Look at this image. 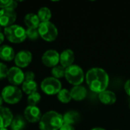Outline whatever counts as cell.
Here are the masks:
<instances>
[{
  "label": "cell",
  "instance_id": "484cf974",
  "mask_svg": "<svg viewBox=\"0 0 130 130\" xmlns=\"http://www.w3.org/2000/svg\"><path fill=\"white\" fill-rule=\"evenodd\" d=\"M18 7V3L15 1L13 0H0V8L4 9V8H12L15 9Z\"/></svg>",
  "mask_w": 130,
  "mask_h": 130
},
{
  "label": "cell",
  "instance_id": "2e32d148",
  "mask_svg": "<svg viewBox=\"0 0 130 130\" xmlns=\"http://www.w3.org/2000/svg\"><path fill=\"white\" fill-rule=\"evenodd\" d=\"M15 53L13 48L8 45H3L0 46V59L4 61H11L14 59Z\"/></svg>",
  "mask_w": 130,
  "mask_h": 130
},
{
  "label": "cell",
  "instance_id": "4fadbf2b",
  "mask_svg": "<svg viewBox=\"0 0 130 130\" xmlns=\"http://www.w3.org/2000/svg\"><path fill=\"white\" fill-rule=\"evenodd\" d=\"M13 118L14 117L10 109L5 107H0V129L10 126Z\"/></svg>",
  "mask_w": 130,
  "mask_h": 130
},
{
  "label": "cell",
  "instance_id": "ac0fdd59",
  "mask_svg": "<svg viewBox=\"0 0 130 130\" xmlns=\"http://www.w3.org/2000/svg\"><path fill=\"white\" fill-rule=\"evenodd\" d=\"M99 99L101 103L106 105H112L117 101L116 94L110 91H104L99 94Z\"/></svg>",
  "mask_w": 130,
  "mask_h": 130
},
{
  "label": "cell",
  "instance_id": "e575fe53",
  "mask_svg": "<svg viewBox=\"0 0 130 130\" xmlns=\"http://www.w3.org/2000/svg\"><path fill=\"white\" fill-rule=\"evenodd\" d=\"M0 130H8V129H7V128H1Z\"/></svg>",
  "mask_w": 130,
  "mask_h": 130
},
{
  "label": "cell",
  "instance_id": "836d02e7",
  "mask_svg": "<svg viewBox=\"0 0 130 130\" xmlns=\"http://www.w3.org/2000/svg\"><path fill=\"white\" fill-rule=\"evenodd\" d=\"M91 130H105L104 129H102V128H94V129H93Z\"/></svg>",
  "mask_w": 130,
  "mask_h": 130
},
{
  "label": "cell",
  "instance_id": "8d00e7d4",
  "mask_svg": "<svg viewBox=\"0 0 130 130\" xmlns=\"http://www.w3.org/2000/svg\"><path fill=\"white\" fill-rule=\"evenodd\" d=\"M129 108H130V103H129Z\"/></svg>",
  "mask_w": 130,
  "mask_h": 130
},
{
  "label": "cell",
  "instance_id": "7a4b0ae2",
  "mask_svg": "<svg viewBox=\"0 0 130 130\" xmlns=\"http://www.w3.org/2000/svg\"><path fill=\"white\" fill-rule=\"evenodd\" d=\"M62 125V116L53 110L44 113L39 122V128L40 130H59Z\"/></svg>",
  "mask_w": 130,
  "mask_h": 130
},
{
  "label": "cell",
  "instance_id": "74e56055",
  "mask_svg": "<svg viewBox=\"0 0 130 130\" xmlns=\"http://www.w3.org/2000/svg\"><path fill=\"white\" fill-rule=\"evenodd\" d=\"M12 130H13V129H12Z\"/></svg>",
  "mask_w": 130,
  "mask_h": 130
},
{
  "label": "cell",
  "instance_id": "44dd1931",
  "mask_svg": "<svg viewBox=\"0 0 130 130\" xmlns=\"http://www.w3.org/2000/svg\"><path fill=\"white\" fill-rule=\"evenodd\" d=\"M26 125V120L21 116H16L13 118L11 127L13 130H22L25 127Z\"/></svg>",
  "mask_w": 130,
  "mask_h": 130
},
{
  "label": "cell",
  "instance_id": "603a6c76",
  "mask_svg": "<svg viewBox=\"0 0 130 130\" xmlns=\"http://www.w3.org/2000/svg\"><path fill=\"white\" fill-rule=\"evenodd\" d=\"M57 98L58 100L63 104H67L72 100L71 93L67 89H61V91L57 94Z\"/></svg>",
  "mask_w": 130,
  "mask_h": 130
},
{
  "label": "cell",
  "instance_id": "6da1fadb",
  "mask_svg": "<svg viewBox=\"0 0 130 130\" xmlns=\"http://www.w3.org/2000/svg\"><path fill=\"white\" fill-rule=\"evenodd\" d=\"M86 82L92 91L100 94L107 88L109 76L104 69L101 68H93L87 72Z\"/></svg>",
  "mask_w": 130,
  "mask_h": 130
},
{
  "label": "cell",
  "instance_id": "d6a6232c",
  "mask_svg": "<svg viewBox=\"0 0 130 130\" xmlns=\"http://www.w3.org/2000/svg\"><path fill=\"white\" fill-rule=\"evenodd\" d=\"M3 99H2V96H0V107H2V103H3Z\"/></svg>",
  "mask_w": 130,
  "mask_h": 130
},
{
  "label": "cell",
  "instance_id": "e0dca14e",
  "mask_svg": "<svg viewBox=\"0 0 130 130\" xmlns=\"http://www.w3.org/2000/svg\"><path fill=\"white\" fill-rule=\"evenodd\" d=\"M24 22L25 25L27 27V28H34V29H37L40 24V21L37 14L34 13L27 14L24 18Z\"/></svg>",
  "mask_w": 130,
  "mask_h": 130
},
{
  "label": "cell",
  "instance_id": "7402d4cb",
  "mask_svg": "<svg viewBox=\"0 0 130 130\" xmlns=\"http://www.w3.org/2000/svg\"><path fill=\"white\" fill-rule=\"evenodd\" d=\"M37 16L41 22H47L50 21L51 17H52V14H51V11L50 10V8H46V7H42L39 9L38 12H37Z\"/></svg>",
  "mask_w": 130,
  "mask_h": 130
},
{
  "label": "cell",
  "instance_id": "8fae6325",
  "mask_svg": "<svg viewBox=\"0 0 130 130\" xmlns=\"http://www.w3.org/2000/svg\"><path fill=\"white\" fill-rule=\"evenodd\" d=\"M59 54L54 50L46 51L42 56V62L46 67H55L59 62Z\"/></svg>",
  "mask_w": 130,
  "mask_h": 130
},
{
  "label": "cell",
  "instance_id": "8992f818",
  "mask_svg": "<svg viewBox=\"0 0 130 130\" xmlns=\"http://www.w3.org/2000/svg\"><path fill=\"white\" fill-rule=\"evenodd\" d=\"M65 78L72 85H80L84 80V72L81 67L77 65H72L66 69Z\"/></svg>",
  "mask_w": 130,
  "mask_h": 130
},
{
  "label": "cell",
  "instance_id": "9c48e42d",
  "mask_svg": "<svg viewBox=\"0 0 130 130\" xmlns=\"http://www.w3.org/2000/svg\"><path fill=\"white\" fill-rule=\"evenodd\" d=\"M7 78L12 85L18 86L22 85L24 82V73L21 69L17 66H13L8 69Z\"/></svg>",
  "mask_w": 130,
  "mask_h": 130
},
{
  "label": "cell",
  "instance_id": "ffe728a7",
  "mask_svg": "<svg viewBox=\"0 0 130 130\" xmlns=\"http://www.w3.org/2000/svg\"><path fill=\"white\" fill-rule=\"evenodd\" d=\"M22 91L27 94V95L37 92V82L33 80V81H24L23 84L21 85Z\"/></svg>",
  "mask_w": 130,
  "mask_h": 130
},
{
  "label": "cell",
  "instance_id": "277c9868",
  "mask_svg": "<svg viewBox=\"0 0 130 130\" xmlns=\"http://www.w3.org/2000/svg\"><path fill=\"white\" fill-rule=\"evenodd\" d=\"M22 95V91L18 86L14 85L5 87L1 94L3 101L8 104H15L18 103L21 100Z\"/></svg>",
  "mask_w": 130,
  "mask_h": 130
},
{
  "label": "cell",
  "instance_id": "ba28073f",
  "mask_svg": "<svg viewBox=\"0 0 130 130\" xmlns=\"http://www.w3.org/2000/svg\"><path fill=\"white\" fill-rule=\"evenodd\" d=\"M17 18L14 9L8 8L0 10V26L5 28L14 24Z\"/></svg>",
  "mask_w": 130,
  "mask_h": 130
},
{
  "label": "cell",
  "instance_id": "f546056e",
  "mask_svg": "<svg viewBox=\"0 0 130 130\" xmlns=\"http://www.w3.org/2000/svg\"><path fill=\"white\" fill-rule=\"evenodd\" d=\"M59 130H75V128L73 127V126L71 125H68V124H64L62 126V127L60 128Z\"/></svg>",
  "mask_w": 130,
  "mask_h": 130
},
{
  "label": "cell",
  "instance_id": "9a60e30c",
  "mask_svg": "<svg viewBox=\"0 0 130 130\" xmlns=\"http://www.w3.org/2000/svg\"><path fill=\"white\" fill-rule=\"evenodd\" d=\"M70 93H71L72 99L77 101L84 100L87 96V90L84 86L82 85L74 86L72 88Z\"/></svg>",
  "mask_w": 130,
  "mask_h": 130
},
{
  "label": "cell",
  "instance_id": "d4e9b609",
  "mask_svg": "<svg viewBox=\"0 0 130 130\" xmlns=\"http://www.w3.org/2000/svg\"><path fill=\"white\" fill-rule=\"evenodd\" d=\"M40 99H41V96L37 91L29 94L27 97L28 106H37V104L40 102Z\"/></svg>",
  "mask_w": 130,
  "mask_h": 130
},
{
  "label": "cell",
  "instance_id": "4316f807",
  "mask_svg": "<svg viewBox=\"0 0 130 130\" xmlns=\"http://www.w3.org/2000/svg\"><path fill=\"white\" fill-rule=\"evenodd\" d=\"M26 35L27 38H29L31 40H37L40 37L38 29H34V28H27L26 30Z\"/></svg>",
  "mask_w": 130,
  "mask_h": 130
},
{
  "label": "cell",
  "instance_id": "cb8c5ba5",
  "mask_svg": "<svg viewBox=\"0 0 130 130\" xmlns=\"http://www.w3.org/2000/svg\"><path fill=\"white\" fill-rule=\"evenodd\" d=\"M52 75L53 78L58 79L62 77H65V72H66V69L62 67L61 65L60 66H56L52 69Z\"/></svg>",
  "mask_w": 130,
  "mask_h": 130
},
{
  "label": "cell",
  "instance_id": "5bb4252c",
  "mask_svg": "<svg viewBox=\"0 0 130 130\" xmlns=\"http://www.w3.org/2000/svg\"><path fill=\"white\" fill-rule=\"evenodd\" d=\"M75 60V54L72 50H66L59 56V62L65 69L72 66Z\"/></svg>",
  "mask_w": 130,
  "mask_h": 130
},
{
  "label": "cell",
  "instance_id": "d6986e66",
  "mask_svg": "<svg viewBox=\"0 0 130 130\" xmlns=\"http://www.w3.org/2000/svg\"><path fill=\"white\" fill-rule=\"evenodd\" d=\"M63 123L73 126L74 124L77 123L80 120V115L78 112L71 110L66 113L63 116Z\"/></svg>",
  "mask_w": 130,
  "mask_h": 130
},
{
  "label": "cell",
  "instance_id": "1f68e13d",
  "mask_svg": "<svg viewBox=\"0 0 130 130\" xmlns=\"http://www.w3.org/2000/svg\"><path fill=\"white\" fill-rule=\"evenodd\" d=\"M5 40V34L0 31V44H2Z\"/></svg>",
  "mask_w": 130,
  "mask_h": 130
},
{
  "label": "cell",
  "instance_id": "3957f363",
  "mask_svg": "<svg viewBox=\"0 0 130 130\" xmlns=\"http://www.w3.org/2000/svg\"><path fill=\"white\" fill-rule=\"evenodd\" d=\"M5 37L13 43H21L26 40V30L18 24H13L5 28Z\"/></svg>",
  "mask_w": 130,
  "mask_h": 130
},
{
  "label": "cell",
  "instance_id": "4dcf8cb0",
  "mask_svg": "<svg viewBox=\"0 0 130 130\" xmlns=\"http://www.w3.org/2000/svg\"><path fill=\"white\" fill-rule=\"evenodd\" d=\"M124 88H125V91H126V94L130 97V79H129V80L126 82Z\"/></svg>",
  "mask_w": 130,
  "mask_h": 130
},
{
  "label": "cell",
  "instance_id": "5b68a950",
  "mask_svg": "<svg viewBox=\"0 0 130 130\" xmlns=\"http://www.w3.org/2000/svg\"><path fill=\"white\" fill-rule=\"evenodd\" d=\"M37 29L40 37L47 42L54 41L58 37V30L50 21L41 22Z\"/></svg>",
  "mask_w": 130,
  "mask_h": 130
},
{
  "label": "cell",
  "instance_id": "7c38bea8",
  "mask_svg": "<svg viewBox=\"0 0 130 130\" xmlns=\"http://www.w3.org/2000/svg\"><path fill=\"white\" fill-rule=\"evenodd\" d=\"M25 120L31 123H39L42 117V113L37 106H27L24 112Z\"/></svg>",
  "mask_w": 130,
  "mask_h": 130
},
{
  "label": "cell",
  "instance_id": "83f0119b",
  "mask_svg": "<svg viewBox=\"0 0 130 130\" xmlns=\"http://www.w3.org/2000/svg\"><path fill=\"white\" fill-rule=\"evenodd\" d=\"M8 69L6 65L2 62H0V79L7 78Z\"/></svg>",
  "mask_w": 130,
  "mask_h": 130
},
{
  "label": "cell",
  "instance_id": "52a82bcc",
  "mask_svg": "<svg viewBox=\"0 0 130 130\" xmlns=\"http://www.w3.org/2000/svg\"><path fill=\"white\" fill-rule=\"evenodd\" d=\"M40 88L46 94L54 95L57 94L61 91L62 85L59 79L53 77H48L42 81Z\"/></svg>",
  "mask_w": 130,
  "mask_h": 130
},
{
  "label": "cell",
  "instance_id": "f1b7e54d",
  "mask_svg": "<svg viewBox=\"0 0 130 130\" xmlns=\"http://www.w3.org/2000/svg\"><path fill=\"white\" fill-rule=\"evenodd\" d=\"M35 75L33 72L28 71L24 73V81H33L34 80Z\"/></svg>",
  "mask_w": 130,
  "mask_h": 130
},
{
  "label": "cell",
  "instance_id": "d590c367",
  "mask_svg": "<svg viewBox=\"0 0 130 130\" xmlns=\"http://www.w3.org/2000/svg\"><path fill=\"white\" fill-rule=\"evenodd\" d=\"M0 30H1V26H0Z\"/></svg>",
  "mask_w": 130,
  "mask_h": 130
},
{
  "label": "cell",
  "instance_id": "30bf717a",
  "mask_svg": "<svg viewBox=\"0 0 130 130\" xmlns=\"http://www.w3.org/2000/svg\"><path fill=\"white\" fill-rule=\"evenodd\" d=\"M32 53L28 50H21L14 56V63L17 67L22 69L28 66L32 61Z\"/></svg>",
  "mask_w": 130,
  "mask_h": 130
}]
</instances>
